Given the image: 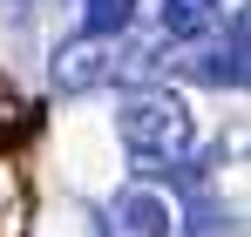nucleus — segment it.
<instances>
[{
	"label": "nucleus",
	"instance_id": "f257e3e1",
	"mask_svg": "<svg viewBox=\"0 0 251 237\" xmlns=\"http://www.w3.org/2000/svg\"><path fill=\"white\" fill-rule=\"evenodd\" d=\"M116 136L129 142V156H136V176L163 183V176H176V163L190 156L197 122H190V109H183L170 88H143V95H129V102H123Z\"/></svg>",
	"mask_w": 251,
	"mask_h": 237
},
{
	"label": "nucleus",
	"instance_id": "0eeeda50",
	"mask_svg": "<svg viewBox=\"0 0 251 237\" xmlns=\"http://www.w3.org/2000/svg\"><path fill=\"white\" fill-rule=\"evenodd\" d=\"M190 237H217V231H210V203H197V224H190Z\"/></svg>",
	"mask_w": 251,
	"mask_h": 237
},
{
	"label": "nucleus",
	"instance_id": "7ed1b4c3",
	"mask_svg": "<svg viewBox=\"0 0 251 237\" xmlns=\"http://www.w3.org/2000/svg\"><path fill=\"white\" fill-rule=\"evenodd\" d=\"M170 203L150 197V190H123V197L109 203V224H102V237H170Z\"/></svg>",
	"mask_w": 251,
	"mask_h": 237
},
{
	"label": "nucleus",
	"instance_id": "f03ea898",
	"mask_svg": "<svg viewBox=\"0 0 251 237\" xmlns=\"http://www.w3.org/2000/svg\"><path fill=\"white\" fill-rule=\"evenodd\" d=\"M129 68H150V54H123V34H75L54 47V88L61 95H88V88H109Z\"/></svg>",
	"mask_w": 251,
	"mask_h": 237
},
{
	"label": "nucleus",
	"instance_id": "20e7f679",
	"mask_svg": "<svg viewBox=\"0 0 251 237\" xmlns=\"http://www.w3.org/2000/svg\"><path fill=\"white\" fill-rule=\"evenodd\" d=\"M190 75L210 81V88H245V14H231V34H224V47L197 54V61H190Z\"/></svg>",
	"mask_w": 251,
	"mask_h": 237
},
{
	"label": "nucleus",
	"instance_id": "39448f33",
	"mask_svg": "<svg viewBox=\"0 0 251 237\" xmlns=\"http://www.w3.org/2000/svg\"><path fill=\"white\" fill-rule=\"evenodd\" d=\"M217 7H224V0H163L156 21H163L170 41H190V34H204L210 21H217Z\"/></svg>",
	"mask_w": 251,
	"mask_h": 237
},
{
	"label": "nucleus",
	"instance_id": "423d86ee",
	"mask_svg": "<svg viewBox=\"0 0 251 237\" xmlns=\"http://www.w3.org/2000/svg\"><path fill=\"white\" fill-rule=\"evenodd\" d=\"M136 0H88V34H129Z\"/></svg>",
	"mask_w": 251,
	"mask_h": 237
}]
</instances>
